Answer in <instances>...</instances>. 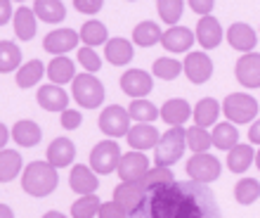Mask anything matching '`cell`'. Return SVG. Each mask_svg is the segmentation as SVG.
<instances>
[{"instance_id":"cell-49","label":"cell","mask_w":260,"mask_h":218,"mask_svg":"<svg viewBox=\"0 0 260 218\" xmlns=\"http://www.w3.org/2000/svg\"><path fill=\"white\" fill-rule=\"evenodd\" d=\"M12 19V0H0V26Z\"/></svg>"},{"instance_id":"cell-51","label":"cell","mask_w":260,"mask_h":218,"mask_svg":"<svg viewBox=\"0 0 260 218\" xmlns=\"http://www.w3.org/2000/svg\"><path fill=\"white\" fill-rule=\"evenodd\" d=\"M7 140H10V128H7L5 123H0V152L5 150Z\"/></svg>"},{"instance_id":"cell-34","label":"cell","mask_w":260,"mask_h":218,"mask_svg":"<svg viewBox=\"0 0 260 218\" xmlns=\"http://www.w3.org/2000/svg\"><path fill=\"white\" fill-rule=\"evenodd\" d=\"M81 36V41L85 48H95V45H104V43L109 41V34H107V26H104L102 21H85L78 31Z\"/></svg>"},{"instance_id":"cell-42","label":"cell","mask_w":260,"mask_h":218,"mask_svg":"<svg viewBox=\"0 0 260 218\" xmlns=\"http://www.w3.org/2000/svg\"><path fill=\"white\" fill-rule=\"evenodd\" d=\"M151 71H154V76L164 78V81H175L180 71H182V64L178 60H171V57H158L154 62V67H151Z\"/></svg>"},{"instance_id":"cell-13","label":"cell","mask_w":260,"mask_h":218,"mask_svg":"<svg viewBox=\"0 0 260 218\" xmlns=\"http://www.w3.org/2000/svg\"><path fill=\"white\" fill-rule=\"evenodd\" d=\"M114 202L123 206L128 216H133L144 206V190L140 187V183H121L114 190Z\"/></svg>"},{"instance_id":"cell-40","label":"cell","mask_w":260,"mask_h":218,"mask_svg":"<svg viewBox=\"0 0 260 218\" xmlns=\"http://www.w3.org/2000/svg\"><path fill=\"white\" fill-rule=\"evenodd\" d=\"M100 206H102V202H100V197H95V195H85V197L76 199L74 206H71V216L74 218H95L97 213H100Z\"/></svg>"},{"instance_id":"cell-43","label":"cell","mask_w":260,"mask_h":218,"mask_svg":"<svg viewBox=\"0 0 260 218\" xmlns=\"http://www.w3.org/2000/svg\"><path fill=\"white\" fill-rule=\"evenodd\" d=\"M78 62L83 64V69L88 71V74H95L102 69V60H100V54L95 52V48H81L78 50Z\"/></svg>"},{"instance_id":"cell-41","label":"cell","mask_w":260,"mask_h":218,"mask_svg":"<svg viewBox=\"0 0 260 218\" xmlns=\"http://www.w3.org/2000/svg\"><path fill=\"white\" fill-rule=\"evenodd\" d=\"M156 7H158V17L175 26L182 17V10H185V0H156Z\"/></svg>"},{"instance_id":"cell-6","label":"cell","mask_w":260,"mask_h":218,"mask_svg":"<svg viewBox=\"0 0 260 218\" xmlns=\"http://www.w3.org/2000/svg\"><path fill=\"white\" fill-rule=\"evenodd\" d=\"M121 147L116 140H104V143L95 145L90 152V169L95 171L97 176H109L111 171L118 169L121 164Z\"/></svg>"},{"instance_id":"cell-31","label":"cell","mask_w":260,"mask_h":218,"mask_svg":"<svg viewBox=\"0 0 260 218\" xmlns=\"http://www.w3.org/2000/svg\"><path fill=\"white\" fill-rule=\"evenodd\" d=\"M173 171L166 169V166H154V169H149L147 173H144V178L140 180V187H142L144 192H154L158 190V187H166V185H173L175 180H173Z\"/></svg>"},{"instance_id":"cell-35","label":"cell","mask_w":260,"mask_h":218,"mask_svg":"<svg viewBox=\"0 0 260 218\" xmlns=\"http://www.w3.org/2000/svg\"><path fill=\"white\" fill-rule=\"evenodd\" d=\"M21 67V50L12 41H0V74H12Z\"/></svg>"},{"instance_id":"cell-3","label":"cell","mask_w":260,"mask_h":218,"mask_svg":"<svg viewBox=\"0 0 260 218\" xmlns=\"http://www.w3.org/2000/svg\"><path fill=\"white\" fill-rule=\"evenodd\" d=\"M185 195L178 185H166V187H158V190L151 192L149 199V213L151 218H175L180 211V206L185 204Z\"/></svg>"},{"instance_id":"cell-46","label":"cell","mask_w":260,"mask_h":218,"mask_svg":"<svg viewBox=\"0 0 260 218\" xmlns=\"http://www.w3.org/2000/svg\"><path fill=\"white\" fill-rule=\"evenodd\" d=\"M175 218H204V211H201V206L194 199H185V204L180 206V211Z\"/></svg>"},{"instance_id":"cell-8","label":"cell","mask_w":260,"mask_h":218,"mask_svg":"<svg viewBox=\"0 0 260 218\" xmlns=\"http://www.w3.org/2000/svg\"><path fill=\"white\" fill-rule=\"evenodd\" d=\"M220 173H222V166H220V159H215L208 152H201V154H194L189 161H187V176L197 180V183H213L218 180Z\"/></svg>"},{"instance_id":"cell-10","label":"cell","mask_w":260,"mask_h":218,"mask_svg":"<svg viewBox=\"0 0 260 218\" xmlns=\"http://www.w3.org/2000/svg\"><path fill=\"white\" fill-rule=\"evenodd\" d=\"M151 88H154L151 74H147L142 69H128L121 76V90L125 95L133 97V100H144L151 93Z\"/></svg>"},{"instance_id":"cell-56","label":"cell","mask_w":260,"mask_h":218,"mask_svg":"<svg viewBox=\"0 0 260 218\" xmlns=\"http://www.w3.org/2000/svg\"><path fill=\"white\" fill-rule=\"evenodd\" d=\"M130 3H135V0H130Z\"/></svg>"},{"instance_id":"cell-16","label":"cell","mask_w":260,"mask_h":218,"mask_svg":"<svg viewBox=\"0 0 260 218\" xmlns=\"http://www.w3.org/2000/svg\"><path fill=\"white\" fill-rule=\"evenodd\" d=\"M69 185H71V190L76 195L85 197V195H95L97 185H100V178H97V173L90 166L76 164L74 169H71V176H69Z\"/></svg>"},{"instance_id":"cell-25","label":"cell","mask_w":260,"mask_h":218,"mask_svg":"<svg viewBox=\"0 0 260 218\" xmlns=\"http://www.w3.org/2000/svg\"><path fill=\"white\" fill-rule=\"evenodd\" d=\"M133 54H135L133 43L125 41V38H111V41H107V45H104V57H107V62L114 64V67L128 64V62L133 60Z\"/></svg>"},{"instance_id":"cell-50","label":"cell","mask_w":260,"mask_h":218,"mask_svg":"<svg viewBox=\"0 0 260 218\" xmlns=\"http://www.w3.org/2000/svg\"><path fill=\"white\" fill-rule=\"evenodd\" d=\"M248 140H251V145H260V119H255V121L251 123V128H248Z\"/></svg>"},{"instance_id":"cell-38","label":"cell","mask_w":260,"mask_h":218,"mask_svg":"<svg viewBox=\"0 0 260 218\" xmlns=\"http://www.w3.org/2000/svg\"><path fill=\"white\" fill-rule=\"evenodd\" d=\"M258 197H260V183L255 178H241L239 183L234 185V199H237L241 206L253 204Z\"/></svg>"},{"instance_id":"cell-5","label":"cell","mask_w":260,"mask_h":218,"mask_svg":"<svg viewBox=\"0 0 260 218\" xmlns=\"http://www.w3.org/2000/svg\"><path fill=\"white\" fill-rule=\"evenodd\" d=\"M222 112H225L227 121L234 126L241 123H253L258 119V100L246 93H232L225 97L222 102Z\"/></svg>"},{"instance_id":"cell-12","label":"cell","mask_w":260,"mask_h":218,"mask_svg":"<svg viewBox=\"0 0 260 218\" xmlns=\"http://www.w3.org/2000/svg\"><path fill=\"white\" fill-rule=\"evenodd\" d=\"M128 145L135 152H147L151 147H156L158 140H161V133L156 130L154 123H135L133 128L128 130Z\"/></svg>"},{"instance_id":"cell-14","label":"cell","mask_w":260,"mask_h":218,"mask_svg":"<svg viewBox=\"0 0 260 218\" xmlns=\"http://www.w3.org/2000/svg\"><path fill=\"white\" fill-rule=\"evenodd\" d=\"M237 81L244 88H260V54L258 52H248L244 57H239L237 67H234Z\"/></svg>"},{"instance_id":"cell-24","label":"cell","mask_w":260,"mask_h":218,"mask_svg":"<svg viewBox=\"0 0 260 218\" xmlns=\"http://www.w3.org/2000/svg\"><path fill=\"white\" fill-rule=\"evenodd\" d=\"M158 112H161V116H164L166 123H171V128L173 126H185V121H189V116H192V107H189V102H187V100H180V97L168 100Z\"/></svg>"},{"instance_id":"cell-11","label":"cell","mask_w":260,"mask_h":218,"mask_svg":"<svg viewBox=\"0 0 260 218\" xmlns=\"http://www.w3.org/2000/svg\"><path fill=\"white\" fill-rule=\"evenodd\" d=\"M182 69H185V76L192 83L201 86L213 76V62L206 52H189L187 60L182 62Z\"/></svg>"},{"instance_id":"cell-45","label":"cell","mask_w":260,"mask_h":218,"mask_svg":"<svg viewBox=\"0 0 260 218\" xmlns=\"http://www.w3.org/2000/svg\"><path fill=\"white\" fill-rule=\"evenodd\" d=\"M83 121V114L81 112H76V109H67V112H62V119H59V123H62L67 130H76L78 126H81Z\"/></svg>"},{"instance_id":"cell-18","label":"cell","mask_w":260,"mask_h":218,"mask_svg":"<svg viewBox=\"0 0 260 218\" xmlns=\"http://www.w3.org/2000/svg\"><path fill=\"white\" fill-rule=\"evenodd\" d=\"M197 41L201 48L206 50H213L218 48L220 41H222V26H220V21L215 19V17H201V21L197 24Z\"/></svg>"},{"instance_id":"cell-29","label":"cell","mask_w":260,"mask_h":218,"mask_svg":"<svg viewBox=\"0 0 260 218\" xmlns=\"http://www.w3.org/2000/svg\"><path fill=\"white\" fill-rule=\"evenodd\" d=\"M255 161L253 145H237L227 152V169L232 173H244L251 169V164Z\"/></svg>"},{"instance_id":"cell-54","label":"cell","mask_w":260,"mask_h":218,"mask_svg":"<svg viewBox=\"0 0 260 218\" xmlns=\"http://www.w3.org/2000/svg\"><path fill=\"white\" fill-rule=\"evenodd\" d=\"M255 164H258V171H260V150H258V154H255Z\"/></svg>"},{"instance_id":"cell-7","label":"cell","mask_w":260,"mask_h":218,"mask_svg":"<svg viewBox=\"0 0 260 218\" xmlns=\"http://www.w3.org/2000/svg\"><path fill=\"white\" fill-rule=\"evenodd\" d=\"M130 121H133V119H130L128 109L118 107V104H109V107L102 109V114H100V130L109 138H123V135H128V130L133 128Z\"/></svg>"},{"instance_id":"cell-22","label":"cell","mask_w":260,"mask_h":218,"mask_svg":"<svg viewBox=\"0 0 260 218\" xmlns=\"http://www.w3.org/2000/svg\"><path fill=\"white\" fill-rule=\"evenodd\" d=\"M194 41H197V36L185 26H171L161 38L164 48L171 50V52H187L194 45Z\"/></svg>"},{"instance_id":"cell-30","label":"cell","mask_w":260,"mask_h":218,"mask_svg":"<svg viewBox=\"0 0 260 218\" xmlns=\"http://www.w3.org/2000/svg\"><path fill=\"white\" fill-rule=\"evenodd\" d=\"M194 116V126H201V128H208V126H215L220 116V102L213 100V97H204L201 102H197V107L192 109Z\"/></svg>"},{"instance_id":"cell-53","label":"cell","mask_w":260,"mask_h":218,"mask_svg":"<svg viewBox=\"0 0 260 218\" xmlns=\"http://www.w3.org/2000/svg\"><path fill=\"white\" fill-rule=\"evenodd\" d=\"M43 218H69V216H64V213H59V211H45Z\"/></svg>"},{"instance_id":"cell-2","label":"cell","mask_w":260,"mask_h":218,"mask_svg":"<svg viewBox=\"0 0 260 218\" xmlns=\"http://www.w3.org/2000/svg\"><path fill=\"white\" fill-rule=\"evenodd\" d=\"M187 150V135L182 126H173L171 130H166L158 145L154 147V161L156 166H166L171 169L173 164H178Z\"/></svg>"},{"instance_id":"cell-27","label":"cell","mask_w":260,"mask_h":218,"mask_svg":"<svg viewBox=\"0 0 260 218\" xmlns=\"http://www.w3.org/2000/svg\"><path fill=\"white\" fill-rule=\"evenodd\" d=\"M34 12L45 24H59L67 17V7H64L62 0H36Z\"/></svg>"},{"instance_id":"cell-52","label":"cell","mask_w":260,"mask_h":218,"mask_svg":"<svg viewBox=\"0 0 260 218\" xmlns=\"http://www.w3.org/2000/svg\"><path fill=\"white\" fill-rule=\"evenodd\" d=\"M0 218H14L12 209H10L7 204H0Z\"/></svg>"},{"instance_id":"cell-9","label":"cell","mask_w":260,"mask_h":218,"mask_svg":"<svg viewBox=\"0 0 260 218\" xmlns=\"http://www.w3.org/2000/svg\"><path fill=\"white\" fill-rule=\"evenodd\" d=\"M149 159L144 152H125L118 164V178L121 183H140L144 178V173L149 171Z\"/></svg>"},{"instance_id":"cell-23","label":"cell","mask_w":260,"mask_h":218,"mask_svg":"<svg viewBox=\"0 0 260 218\" xmlns=\"http://www.w3.org/2000/svg\"><path fill=\"white\" fill-rule=\"evenodd\" d=\"M12 138H14V143L21 145V147H36V145L41 143L43 130L31 119H21V121H17L12 126Z\"/></svg>"},{"instance_id":"cell-55","label":"cell","mask_w":260,"mask_h":218,"mask_svg":"<svg viewBox=\"0 0 260 218\" xmlns=\"http://www.w3.org/2000/svg\"><path fill=\"white\" fill-rule=\"evenodd\" d=\"M14 3H24V0H14Z\"/></svg>"},{"instance_id":"cell-37","label":"cell","mask_w":260,"mask_h":218,"mask_svg":"<svg viewBox=\"0 0 260 218\" xmlns=\"http://www.w3.org/2000/svg\"><path fill=\"white\" fill-rule=\"evenodd\" d=\"M185 135H187V147H189L194 154L208 152L213 147L211 133L206 128H201V126H189V128H185Z\"/></svg>"},{"instance_id":"cell-4","label":"cell","mask_w":260,"mask_h":218,"mask_svg":"<svg viewBox=\"0 0 260 218\" xmlns=\"http://www.w3.org/2000/svg\"><path fill=\"white\" fill-rule=\"evenodd\" d=\"M71 95L83 109H97L104 102V86L92 74H78L71 83Z\"/></svg>"},{"instance_id":"cell-28","label":"cell","mask_w":260,"mask_h":218,"mask_svg":"<svg viewBox=\"0 0 260 218\" xmlns=\"http://www.w3.org/2000/svg\"><path fill=\"white\" fill-rule=\"evenodd\" d=\"M48 78L50 83H55V86H64V83L69 81H74L76 78V64L69 57H55V60L48 64Z\"/></svg>"},{"instance_id":"cell-48","label":"cell","mask_w":260,"mask_h":218,"mask_svg":"<svg viewBox=\"0 0 260 218\" xmlns=\"http://www.w3.org/2000/svg\"><path fill=\"white\" fill-rule=\"evenodd\" d=\"M189 3V7H192L197 14H201V17H208V14L213 12V5H215V0H187Z\"/></svg>"},{"instance_id":"cell-17","label":"cell","mask_w":260,"mask_h":218,"mask_svg":"<svg viewBox=\"0 0 260 218\" xmlns=\"http://www.w3.org/2000/svg\"><path fill=\"white\" fill-rule=\"evenodd\" d=\"M38 104H41L45 112H67L69 109V95L62 86H55V83H48V86H41L38 88V95H36Z\"/></svg>"},{"instance_id":"cell-19","label":"cell","mask_w":260,"mask_h":218,"mask_svg":"<svg viewBox=\"0 0 260 218\" xmlns=\"http://www.w3.org/2000/svg\"><path fill=\"white\" fill-rule=\"evenodd\" d=\"M227 41H230V45H232L234 50L248 54V52H253L255 43H258V36H255V31L248 26V24L237 21V24H232L230 31H227Z\"/></svg>"},{"instance_id":"cell-44","label":"cell","mask_w":260,"mask_h":218,"mask_svg":"<svg viewBox=\"0 0 260 218\" xmlns=\"http://www.w3.org/2000/svg\"><path fill=\"white\" fill-rule=\"evenodd\" d=\"M100 218H128V213H125L123 206H118L114 199L111 202H104L102 206H100V213H97Z\"/></svg>"},{"instance_id":"cell-15","label":"cell","mask_w":260,"mask_h":218,"mask_svg":"<svg viewBox=\"0 0 260 218\" xmlns=\"http://www.w3.org/2000/svg\"><path fill=\"white\" fill-rule=\"evenodd\" d=\"M81 41V36L76 34L74 29H55V31H50L45 38H43V48L48 50V52L57 54V57H62L64 52L69 50H74Z\"/></svg>"},{"instance_id":"cell-26","label":"cell","mask_w":260,"mask_h":218,"mask_svg":"<svg viewBox=\"0 0 260 218\" xmlns=\"http://www.w3.org/2000/svg\"><path fill=\"white\" fill-rule=\"evenodd\" d=\"M211 138H213V147L230 152L232 147L239 145V128H237L234 123H230V121H220V123L213 126Z\"/></svg>"},{"instance_id":"cell-47","label":"cell","mask_w":260,"mask_h":218,"mask_svg":"<svg viewBox=\"0 0 260 218\" xmlns=\"http://www.w3.org/2000/svg\"><path fill=\"white\" fill-rule=\"evenodd\" d=\"M104 0H74V7L83 14H97L102 10Z\"/></svg>"},{"instance_id":"cell-36","label":"cell","mask_w":260,"mask_h":218,"mask_svg":"<svg viewBox=\"0 0 260 218\" xmlns=\"http://www.w3.org/2000/svg\"><path fill=\"white\" fill-rule=\"evenodd\" d=\"M21 171V154L14 150L0 152V183H10L19 176Z\"/></svg>"},{"instance_id":"cell-1","label":"cell","mask_w":260,"mask_h":218,"mask_svg":"<svg viewBox=\"0 0 260 218\" xmlns=\"http://www.w3.org/2000/svg\"><path fill=\"white\" fill-rule=\"evenodd\" d=\"M59 183V173L50 161H31L21 173V187L28 197H48Z\"/></svg>"},{"instance_id":"cell-32","label":"cell","mask_w":260,"mask_h":218,"mask_svg":"<svg viewBox=\"0 0 260 218\" xmlns=\"http://www.w3.org/2000/svg\"><path fill=\"white\" fill-rule=\"evenodd\" d=\"M45 71L48 69L43 67L41 60H31L26 62V64H21L19 69H17V86L19 88H31V86H36V83H41V78L45 76Z\"/></svg>"},{"instance_id":"cell-21","label":"cell","mask_w":260,"mask_h":218,"mask_svg":"<svg viewBox=\"0 0 260 218\" xmlns=\"http://www.w3.org/2000/svg\"><path fill=\"white\" fill-rule=\"evenodd\" d=\"M12 24L19 41H31L36 36V31H38V17H36L34 7H17Z\"/></svg>"},{"instance_id":"cell-33","label":"cell","mask_w":260,"mask_h":218,"mask_svg":"<svg viewBox=\"0 0 260 218\" xmlns=\"http://www.w3.org/2000/svg\"><path fill=\"white\" fill-rule=\"evenodd\" d=\"M161 38H164V31H161V26L154 24V21H142V24H137L135 31H133L135 45H142V48L156 45V43H161Z\"/></svg>"},{"instance_id":"cell-20","label":"cell","mask_w":260,"mask_h":218,"mask_svg":"<svg viewBox=\"0 0 260 218\" xmlns=\"http://www.w3.org/2000/svg\"><path fill=\"white\" fill-rule=\"evenodd\" d=\"M76 159V145L69 138H55L48 147V161L55 169H67Z\"/></svg>"},{"instance_id":"cell-39","label":"cell","mask_w":260,"mask_h":218,"mask_svg":"<svg viewBox=\"0 0 260 218\" xmlns=\"http://www.w3.org/2000/svg\"><path fill=\"white\" fill-rule=\"evenodd\" d=\"M128 114L133 121L137 123H151V121H156V116L161 114L156 109V104L154 102H147V100H133L128 107Z\"/></svg>"}]
</instances>
